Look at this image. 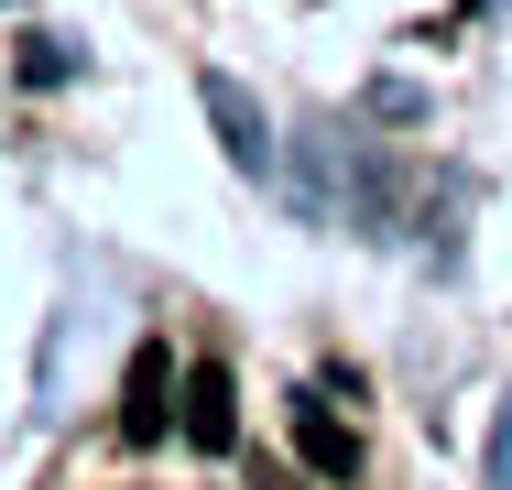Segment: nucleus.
Returning a JSON list of instances; mask_svg holds the SVG:
<instances>
[{
	"label": "nucleus",
	"mask_w": 512,
	"mask_h": 490,
	"mask_svg": "<svg viewBox=\"0 0 512 490\" xmlns=\"http://www.w3.org/2000/svg\"><path fill=\"white\" fill-rule=\"evenodd\" d=\"M175 425H186L197 447H229V436H240V392H229V371H218V360L175 382Z\"/></svg>",
	"instance_id": "2"
},
{
	"label": "nucleus",
	"mask_w": 512,
	"mask_h": 490,
	"mask_svg": "<svg viewBox=\"0 0 512 490\" xmlns=\"http://www.w3.org/2000/svg\"><path fill=\"white\" fill-rule=\"evenodd\" d=\"M207 120L229 131V164H240V175H262V120H251V98L229 88V77H207Z\"/></svg>",
	"instance_id": "4"
},
{
	"label": "nucleus",
	"mask_w": 512,
	"mask_h": 490,
	"mask_svg": "<svg viewBox=\"0 0 512 490\" xmlns=\"http://www.w3.org/2000/svg\"><path fill=\"white\" fill-rule=\"evenodd\" d=\"M295 447H306L327 480H349V469H360V436H349V425H338V414H327L316 392H295Z\"/></svg>",
	"instance_id": "3"
},
{
	"label": "nucleus",
	"mask_w": 512,
	"mask_h": 490,
	"mask_svg": "<svg viewBox=\"0 0 512 490\" xmlns=\"http://www.w3.org/2000/svg\"><path fill=\"white\" fill-rule=\"evenodd\" d=\"M175 425V360L164 349H131V382H120V436L131 447H153Z\"/></svg>",
	"instance_id": "1"
},
{
	"label": "nucleus",
	"mask_w": 512,
	"mask_h": 490,
	"mask_svg": "<svg viewBox=\"0 0 512 490\" xmlns=\"http://www.w3.org/2000/svg\"><path fill=\"white\" fill-rule=\"evenodd\" d=\"M491 490H512V403H502V425H491Z\"/></svg>",
	"instance_id": "5"
}]
</instances>
